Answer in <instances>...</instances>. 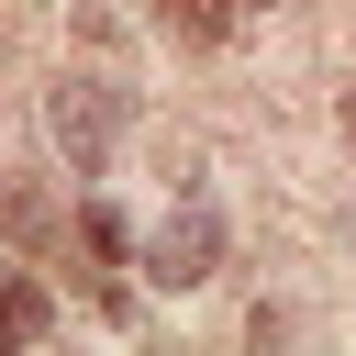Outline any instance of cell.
I'll use <instances>...</instances> for the list:
<instances>
[{
	"label": "cell",
	"instance_id": "obj_1",
	"mask_svg": "<svg viewBox=\"0 0 356 356\" xmlns=\"http://www.w3.org/2000/svg\"><path fill=\"white\" fill-rule=\"evenodd\" d=\"M44 134H56V156H67L78 178H100V167H111V134H122V89L56 78V89H44Z\"/></svg>",
	"mask_w": 356,
	"mask_h": 356
},
{
	"label": "cell",
	"instance_id": "obj_2",
	"mask_svg": "<svg viewBox=\"0 0 356 356\" xmlns=\"http://www.w3.org/2000/svg\"><path fill=\"white\" fill-rule=\"evenodd\" d=\"M211 267H222V211H211L200 189H178V211H167L156 245H145V278H156V289H200Z\"/></svg>",
	"mask_w": 356,
	"mask_h": 356
},
{
	"label": "cell",
	"instance_id": "obj_3",
	"mask_svg": "<svg viewBox=\"0 0 356 356\" xmlns=\"http://www.w3.org/2000/svg\"><path fill=\"white\" fill-rule=\"evenodd\" d=\"M0 234H11L22 256H44V245H56V200H44L33 178H0Z\"/></svg>",
	"mask_w": 356,
	"mask_h": 356
},
{
	"label": "cell",
	"instance_id": "obj_8",
	"mask_svg": "<svg viewBox=\"0 0 356 356\" xmlns=\"http://www.w3.org/2000/svg\"><path fill=\"white\" fill-rule=\"evenodd\" d=\"M245 11H267V0H245Z\"/></svg>",
	"mask_w": 356,
	"mask_h": 356
},
{
	"label": "cell",
	"instance_id": "obj_7",
	"mask_svg": "<svg viewBox=\"0 0 356 356\" xmlns=\"http://www.w3.org/2000/svg\"><path fill=\"white\" fill-rule=\"evenodd\" d=\"M345 134H356V89H345Z\"/></svg>",
	"mask_w": 356,
	"mask_h": 356
},
{
	"label": "cell",
	"instance_id": "obj_4",
	"mask_svg": "<svg viewBox=\"0 0 356 356\" xmlns=\"http://www.w3.org/2000/svg\"><path fill=\"white\" fill-rule=\"evenodd\" d=\"M44 334H56L44 278H0V345H44Z\"/></svg>",
	"mask_w": 356,
	"mask_h": 356
},
{
	"label": "cell",
	"instance_id": "obj_6",
	"mask_svg": "<svg viewBox=\"0 0 356 356\" xmlns=\"http://www.w3.org/2000/svg\"><path fill=\"white\" fill-rule=\"evenodd\" d=\"M78 245H89V256H122L134 234H122V211H111V200H89V211H78Z\"/></svg>",
	"mask_w": 356,
	"mask_h": 356
},
{
	"label": "cell",
	"instance_id": "obj_5",
	"mask_svg": "<svg viewBox=\"0 0 356 356\" xmlns=\"http://www.w3.org/2000/svg\"><path fill=\"white\" fill-rule=\"evenodd\" d=\"M167 22H178L189 44H222V33H234V0H167Z\"/></svg>",
	"mask_w": 356,
	"mask_h": 356
}]
</instances>
